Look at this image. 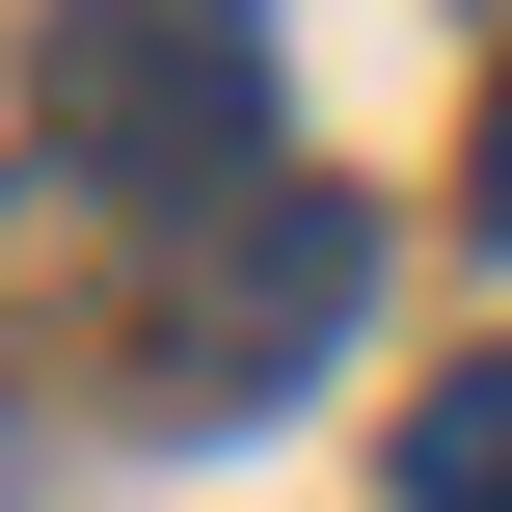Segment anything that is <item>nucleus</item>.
Returning a JSON list of instances; mask_svg holds the SVG:
<instances>
[{
  "label": "nucleus",
  "instance_id": "1",
  "mask_svg": "<svg viewBox=\"0 0 512 512\" xmlns=\"http://www.w3.org/2000/svg\"><path fill=\"white\" fill-rule=\"evenodd\" d=\"M27 108H54L81 189L216 216L243 135H270V0H54V27H27Z\"/></svg>",
  "mask_w": 512,
  "mask_h": 512
},
{
  "label": "nucleus",
  "instance_id": "2",
  "mask_svg": "<svg viewBox=\"0 0 512 512\" xmlns=\"http://www.w3.org/2000/svg\"><path fill=\"white\" fill-rule=\"evenodd\" d=\"M351 297H378V216H351V189H216V216L162 243V297H135V405L216 432V405H270L297 351H351Z\"/></svg>",
  "mask_w": 512,
  "mask_h": 512
},
{
  "label": "nucleus",
  "instance_id": "3",
  "mask_svg": "<svg viewBox=\"0 0 512 512\" xmlns=\"http://www.w3.org/2000/svg\"><path fill=\"white\" fill-rule=\"evenodd\" d=\"M405 512H512V351H459L405 405Z\"/></svg>",
  "mask_w": 512,
  "mask_h": 512
},
{
  "label": "nucleus",
  "instance_id": "4",
  "mask_svg": "<svg viewBox=\"0 0 512 512\" xmlns=\"http://www.w3.org/2000/svg\"><path fill=\"white\" fill-rule=\"evenodd\" d=\"M459 189H486V216H512V81H486V135H459Z\"/></svg>",
  "mask_w": 512,
  "mask_h": 512
}]
</instances>
